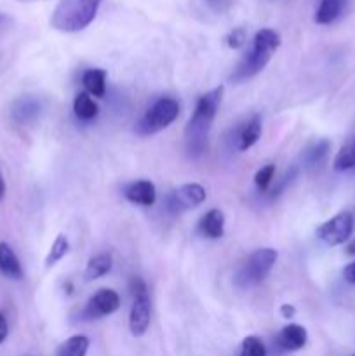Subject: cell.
I'll list each match as a JSON object with an SVG mask.
<instances>
[{
    "instance_id": "11",
    "label": "cell",
    "mask_w": 355,
    "mask_h": 356,
    "mask_svg": "<svg viewBox=\"0 0 355 356\" xmlns=\"http://www.w3.org/2000/svg\"><path fill=\"white\" fill-rule=\"evenodd\" d=\"M124 197L127 198L131 204L145 205V207H152L157 200V190L155 184L152 181H134V183L127 184L124 188Z\"/></svg>"
},
{
    "instance_id": "1",
    "label": "cell",
    "mask_w": 355,
    "mask_h": 356,
    "mask_svg": "<svg viewBox=\"0 0 355 356\" xmlns=\"http://www.w3.org/2000/svg\"><path fill=\"white\" fill-rule=\"evenodd\" d=\"M223 90H225L223 86L216 87V89L200 96V99L197 101L194 115L190 117L187 129H184V141H187V149L191 156H200L207 149L209 132H211L216 115L221 106Z\"/></svg>"
},
{
    "instance_id": "34",
    "label": "cell",
    "mask_w": 355,
    "mask_h": 356,
    "mask_svg": "<svg viewBox=\"0 0 355 356\" xmlns=\"http://www.w3.org/2000/svg\"><path fill=\"white\" fill-rule=\"evenodd\" d=\"M3 21H6V16H2V14H0V24H2Z\"/></svg>"
},
{
    "instance_id": "9",
    "label": "cell",
    "mask_w": 355,
    "mask_h": 356,
    "mask_svg": "<svg viewBox=\"0 0 355 356\" xmlns=\"http://www.w3.org/2000/svg\"><path fill=\"white\" fill-rule=\"evenodd\" d=\"M118 308H120V298H118L117 292L111 291V289H100L96 294L90 296L82 315L87 320H96L111 315Z\"/></svg>"
},
{
    "instance_id": "29",
    "label": "cell",
    "mask_w": 355,
    "mask_h": 356,
    "mask_svg": "<svg viewBox=\"0 0 355 356\" xmlns=\"http://www.w3.org/2000/svg\"><path fill=\"white\" fill-rule=\"evenodd\" d=\"M7 336H9V325H7L6 316L0 313V344L7 339Z\"/></svg>"
},
{
    "instance_id": "20",
    "label": "cell",
    "mask_w": 355,
    "mask_h": 356,
    "mask_svg": "<svg viewBox=\"0 0 355 356\" xmlns=\"http://www.w3.org/2000/svg\"><path fill=\"white\" fill-rule=\"evenodd\" d=\"M355 167V138H350L338 152L336 159H334V170L338 172H345Z\"/></svg>"
},
{
    "instance_id": "2",
    "label": "cell",
    "mask_w": 355,
    "mask_h": 356,
    "mask_svg": "<svg viewBox=\"0 0 355 356\" xmlns=\"http://www.w3.org/2000/svg\"><path fill=\"white\" fill-rule=\"evenodd\" d=\"M278 47H281V35L277 31L270 30V28H263V30L258 31L254 35L253 49L237 65V68L230 75V80L240 83L251 76L258 75L268 65V61Z\"/></svg>"
},
{
    "instance_id": "18",
    "label": "cell",
    "mask_w": 355,
    "mask_h": 356,
    "mask_svg": "<svg viewBox=\"0 0 355 356\" xmlns=\"http://www.w3.org/2000/svg\"><path fill=\"white\" fill-rule=\"evenodd\" d=\"M97 104L94 103L93 97L87 92L77 94L75 101H73V113L80 122H90L97 117Z\"/></svg>"
},
{
    "instance_id": "32",
    "label": "cell",
    "mask_w": 355,
    "mask_h": 356,
    "mask_svg": "<svg viewBox=\"0 0 355 356\" xmlns=\"http://www.w3.org/2000/svg\"><path fill=\"white\" fill-rule=\"evenodd\" d=\"M347 252L350 254V256H355V240H352V243H350V245H348Z\"/></svg>"
},
{
    "instance_id": "25",
    "label": "cell",
    "mask_w": 355,
    "mask_h": 356,
    "mask_svg": "<svg viewBox=\"0 0 355 356\" xmlns=\"http://www.w3.org/2000/svg\"><path fill=\"white\" fill-rule=\"evenodd\" d=\"M274 176H275V165L268 163V165L261 167V169L256 172V176H254V183H256L258 190L267 191L268 186L271 184V181H274Z\"/></svg>"
},
{
    "instance_id": "13",
    "label": "cell",
    "mask_w": 355,
    "mask_h": 356,
    "mask_svg": "<svg viewBox=\"0 0 355 356\" xmlns=\"http://www.w3.org/2000/svg\"><path fill=\"white\" fill-rule=\"evenodd\" d=\"M0 273L9 280H21L23 268L13 247L6 242H0Z\"/></svg>"
},
{
    "instance_id": "26",
    "label": "cell",
    "mask_w": 355,
    "mask_h": 356,
    "mask_svg": "<svg viewBox=\"0 0 355 356\" xmlns=\"http://www.w3.org/2000/svg\"><path fill=\"white\" fill-rule=\"evenodd\" d=\"M246 40L247 35L244 28H235V30H232L226 35V45H228L230 49H240L246 44Z\"/></svg>"
},
{
    "instance_id": "5",
    "label": "cell",
    "mask_w": 355,
    "mask_h": 356,
    "mask_svg": "<svg viewBox=\"0 0 355 356\" xmlns=\"http://www.w3.org/2000/svg\"><path fill=\"white\" fill-rule=\"evenodd\" d=\"M277 250L274 249H258L251 254L246 259V263L242 264V268L239 270L235 277V284L240 289H249L258 285L260 282H263L267 278V275L270 273L271 268L277 263Z\"/></svg>"
},
{
    "instance_id": "27",
    "label": "cell",
    "mask_w": 355,
    "mask_h": 356,
    "mask_svg": "<svg viewBox=\"0 0 355 356\" xmlns=\"http://www.w3.org/2000/svg\"><path fill=\"white\" fill-rule=\"evenodd\" d=\"M343 277H345V280L348 282V284L355 285V263H350L348 266H345Z\"/></svg>"
},
{
    "instance_id": "12",
    "label": "cell",
    "mask_w": 355,
    "mask_h": 356,
    "mask_svg": "<svg viewBox=\"0 0 355 356\" xmlns=\"http://www.w3.org/2000/svg\"><path fill=\"white\" fill-rule=\"evenodd\" d=\"M306 330L305 327L298 323H289L278 334V346L285 351H298L306 344Z\"/></svg>"
},
{
    "instance_id": "17",
    "label": "cell",
    "mask_w": 355,
    "mask_h": 356,
    "mask_svg": "<svg viewBox=\"0 0 355 356\" xmlns=\"http://www.w3.org/2000/svg\"><path fill=\"white\" fill-rule=\"evenodd\" d=\"M347 0H320L315 13V21L319 24H331L343 13Z\"/></svg>"
},
{
    "instance_id": "16",
    "label": "cell",
    "mask_w": 355,
    "mask_h": 356,
    "mask_svg": "<svg viewBox=\"0 0 355 356\" xmlns=\"http://www.w3.org/2000/svg\"><path fill=\"white\" fill-rule=\"evenodd\" d=\"M82 83L89 96L103 97L106 90V72L101 68H90L84 73Z\"/></svg>"
},
{
    "instance_id": "7",
    "label": "cell",
    "mask_w": 355,
    "mask_h": 356,
    "mask_svg": "<svg viewBox=\"0 0 355 356\" xmlns=\"http://www.w3.org/2000/svg\"><path fill=\"white\" fill-rule=\"evenodd\" d=\"M352 232H354V216L345 211L320 225V228L317 229V235L326 245L336 247L347 242L352 236Z\"/></svg>"
},
{
    "instance_id": "35",
    "label": "cell",
    "mask_w": 355,
    "mask_h": 356,
    "mask_svg": "<svg viewBox=\"0 0 355 356\" xmlns=\"http://www.w3.org/2000/svg\"><path fill=\"white\" fill-rule=\"evenodd\" d=\"M354 356H355V355H354Z\"/></svg>"
},
{
    "instance_id": "33",
    "label": "cell",
    "mask_w": 355,
    "mask_h": 356,
    "mask_svg": "<svg viewBox=\"0 0 355 356\" xmlns=\"http://www.w3.org/2000/svg\"><path fill=\"white\" fill-rule=\"evenodd\" d=\"M19 2H40V0H19Z\"/></svg>"
},
{
    "instance_id": "19",
    "label": "cell",
    "mask_w": 355,
    "mask_h": 356,
    "mask_svg": "<svg viewBox=\"0 0 355 356\" xmlns=\"http://www.w3.org/2000/svg\"><path fill=\"white\" fill-rule=\"evenodd\" d=\"M111 270V256L110 254H97V256L90 257L89 263L86 266V280L93 282L97 278L104 277L110 273Z\"/></svg>"
},
{
    "instance_id": "24",
    "label": "cell",
    "mask_w": 355,
    "mask_h": 356,
    "mask_svg": "<svg viewBox=\"0 0 355 356\" xmlns=\"http://www.w3.org/2000/svg\"><path fill=\"white\" fill-rule=\"evenodd\" d=\"M239 356H267V348H265L263 341L260 337L247 336L242 341Z\"/></svg>"
},
{
    "instance_id": "15",
    "label": "cell",
    "mask_w": 355,
    "mask_h": 356,
    "mask_svg": "<svg viewBox=\"0 0 355 356\" xmlns=\"http://www.w3.org/2000/svg\"><path fill=\"white\" fill-rule=\"evenodd\" d=\"M261 136V117L260 115H254L251 120H247V124L244 125L242 129H240L239 132V145H237V148L240 149V152H246V149L253 148L254 145L258 143V139H260Z\"/></svg>"
},
{
    "instance_id": "3",
    "label": "cell",
    "mask_w": 355,
    "mask_h": 356,
    "mask_svg": "<svg viewBox=\"0 0 355 356\" xmlns=\"http://www.w3.org/2000/svg\"><path fill=\"white\" fill-rule=\"evenodd\" d=\"M103 0H61L51 16L52 28L65 33H75L89 26L96 17Z\"/></svg>"
},
{
    "instance_id": "21",
    "label": "cell",
    "mask_w": 355,
    "mask_h": 356,
    "mask_svg": "<svg viewBox=\"0 0 355 356\" xmlns=\"http://www.w3.org/2000/svg\"><path fill=\"white\" fill-rule=\"evenodd\" d=\"M89 346L90 343L86 336H73L58 348V356H86Z\"/></svg>"
},
{
    "instance_id": "10",
    "label": "cell",
    "mask_w": 355,
    "mask_h": 356,
    "mask_svg": "<svg viewBox=\"0 0 355 356\" xmlns=\"http://www.w3.org/2000/svg\"><path fill=\"white\" fill-rule=\"evenodd\" d=\"M42 115V101L35 96H23L14 101L10 120L17 125H31Z\"/></svg>"
},
{
    "instance_id": "14",
    "label": "cell",
    "mask_w": 355,
    "mask_h": 356,
    "mask_svg": "<svg viewBox=\"0 0 355 356\" xmlns=\"http://www.w3.org/2000/svg\"><path fill=\"white\" fill-rule=\"evenodd\" d=\"M200 233L207 238H221L225 233V214L219 209H212L202 218Z\"/></svg>"
},
{
    "instance_id": "4",
    "label": "cell",
    "mask_w": 355,
    "mask_h": 356,
    "mask_svg": "<svg viewBox=\"0 0 355 356\" xmlns=\"http://www.w3.org/2000/svg\"><path fill=\"white\" fill-rule=\"evenodd\" d=\"M180 115V103L174 97H160L145 111L136 124L139 136H152L169 127Z\"/></svg>"
},
{
    "instance_id": "28",
    "label": "cell",
    "mask_w": 355,
    "mask_h": 356,
    "mask_svg": "<svg viewBox=\"0 0 355 356\" xmlns=\"http://www.w3.org/2000/svg\"><path fill=\"white\" fill-rule=\"evenodd\" d=\"M205 2L209 3L211 9L218 10V13H221V10H225L230 6V0H205Z\"/></svg>"
},
{
    "instance_id": "8",
    "label": "cell",
    "mask_w": 355,
    "mask_h": 356,
    "mask_svg": "<svg viewBox=\"0 0 355 356\" xmlns=\"http://www.w3.org/2000/svg\"><path fill=\"white\" fill-rule=\"evenodd\" d=\"M205 188L198 183H188L167 195V209L174 214L195 209L205 202Z\"/></svg>"
},
{
    "instance_id": "6",
    "label": "cell",
    "mask_w": 355,
    "mask_h": 356,
    "mask_svg": "<svg viewBox=\"0 0 355 356\" xmlns=\"http://www.w3.org/2000/svg\"><path fill=\"white\" fill-rule=\"evenodd\" d=\"M129 291L132 294L131 315H129V330L132 336L141 337L150 327L152 316V301H150L146 284L139 277H132L129 282Z\"/></svg>"
},
{
    "instance_id": "30",
    "label": "cell",
    "mask_w": 355,
    "mask_h": 356,
    "mask_svg": "<svg viewBox=\"0 0 355 356\" xmlns=\"http://www.w3.org/2000/svg\"><path fill=\"white\" fill-rule=\"evenodd\" d=\"M281 315L284 316V318H292V316L296 315V309L292 308L291 305H282L281 306Z\"/></svg>"
},
{
    "instance_id": "23",
    "label": "cell",
    "mask_w": 355,
    "mask_h": 356,
    "mask_svg": "<svg viewBox=\"0 0 355 356\" xmlns=\"http://www.w3.org/2000/svg\"><path fill=\"white\" fill-rule=\"evenodd\" d=\"M68 250H70L68 238H66L63 233H59V235L56 236L54 243L51 245V250H49L47 257H45V266H47V268L54 266L56 263H59V261H61L63 257L68 254Z\"/></svg>"
},
{
    "instance_id": "22",
    "label": "cell",
    "mask_w": 355,
    "mask_h": 356,
    "mask_svg": "<svg viewBox=\"0 0 355 356\" xmlns=\"http://www.w3.org/2000/svg\"><path fill=\"white\" fill-rule=\"evenodd\" d=\"M329 149H331V143L327 141V139H319V141L313 143V145L303 153V160H305V163L308 167L317 165V163H320L324 159H326Z\"/></svg>"
},
{
    "instance_id": "31",
    "label": "cell",
    "mask_w": 355,
    "mask_h": 356,
    "mask_svg": "<svg viewBox=\"0 0 355 356\" xmlns=\"http://www.w3.org/2000/svg\"><path fill=\"white\" fill-rule=\"evenodd\" d=\"M3 197H6V181H3L2 172H0V202L3 200Z\"/></svg>"
}]
</instances>
